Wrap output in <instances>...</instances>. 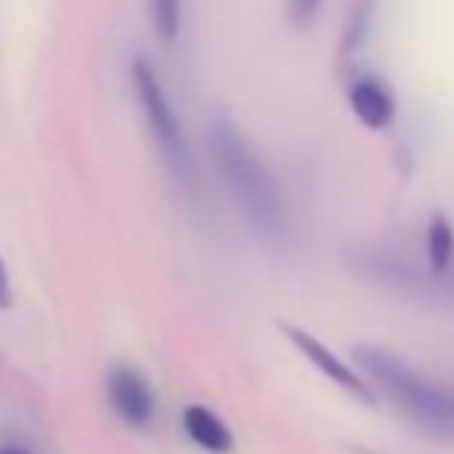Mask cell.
Masks as SVG:
<instances>
[{"mask_svg":"<svg viewBox=\"0 0 454 454\" xmlns=\"http://www.w3.org/2000/svg\"><path fill=\"white\" fill-rule=\"evenodd\" d=\"M207 149L232 201L239 204L245 220L257 229V235H263L266 241H285L287 226H291L285 195L257 158V152L247 145L245 133L232 124V118L216 114L210 121Z\"/></svg>","mask_w":454,"mask_h":454,"instance_id":"6da1fadb","label":"cell"},{"mask_svg":"<svg viewBox=\"0 0 454 454\" xmlns=\"http://www.w3.org/2000/svg\"><path fill=\"white\" fill-rule=\"evenodd\" d=\"M353 356H356V362H359V368L368 374V380L377 383V387L383 389V395H389L408 418L418 420L433 436L454 439V393L451 389H445L442 383L427 380L424 374L411 371L405 362L383 353V349L359 347Z\"/></svg>","mask_w":454,"mask_h":454,"instance_id":"7a4b0ae2","label":"cell"},{"mask_svg":"<svg viewBox=\"0 0 454 454\" xmlns=\"http://www.w3.org/2000/svg\"><path fill=\"white\" fill-rule=\"evenodd\" d=\"M130 81L139 102V112L145 114V127H149L152 143H155L164 170L174 176V183L180 189L185 192L195 189V161H192L189 137H185L183 121L176 114L168 90H164L155 66L145 56H137L130 62Z\"/></svg>","mask_w":454,"mask_h":454,"instance_id":"3957f363","label":"cell"},{"mask_svg":"<svg viewBox=\"0 0 454 454\" xmlns=\"http://www.w3.org/2000/svg\"><path fill=\"white\" fill-rule=\"evenodd\" d=\"M106 395L112 411L133 430H145L155 420L158 399L149 377L133 364H112L106 377Z\"/></svg>","mask_w":454,"mask_h":454,"instance_id":"277c9868","label":"cell"},{"mask_svg":"<svg viewBox=\"0 0 454 454\" xmlns=\"http://www.w3.org/2000/svg\"><path fill=\"white\" fill-rule=\"evenodd\" d=\"M278 328H281V334H285L287 340H291L294 347H297L300 353L306 356V359H309L325 377H328V380H334L337 387L349 389V393L359 395L362 402H374V389L368 387V380L356 374V371L349 368V364L343 362V359H337V356L331 353V349L325 347L322 340H316L309 331L297 328V325H287V322H278Z\"/></svg>","mask_w":454,"mask_h":454,"instance_id":"5b68a950","label":"cell"},{"mask_svg":"<svg viewBox=\"0 0 454 454\" xmlns=\"http://www.w3.org/2000/svg\"><path fill=\"white\" fill-rule=\"evenodd\" d=\"M347 102L368 130H387L395 121L393 90L380 78H374V74H364V78L353 81L347 90Z\"/></svg>","mask_w":454,"mask_h":454,"instance_id":"8992f818","label":"cell"},{"mask_svg":"<svg viewBox=\"0 0 454 454\" xmlns=\"http://www.w3.org/2000/svg\"><path fill=\"white\" fill-rule=\"evenodd\" d=\"M183 430L198 449L207 454H229L235 449L232 430L223 424V418H216L210 408L204 405H189L183 411Z\"/></svg>","mask_w":454,"mask_h":454,"instance_id":"52a82bcc","label":"cell"},{"mask_svg":"<svg viewBox=\"0 0 454 454\" xmlns=\"http://www.w3.org/2000/svg\"><path fill=\"white\" fill-rule=\"evenodd\" d=\"M427 257L433 272H445L454 260V229L442 214H436L427 229Z\"/></svg>","mask_w":454,"mask_h":454,"instance_id":"ba28073f","label":"cell"},{"mask_svg":"<svg viewBox=\"0 0 454 454\" xmlns=\"http://www.w3.org/2000/svg\"><path fill=\"white\" fill-rule=\"evenodd\" d=\"M152 25L164 43H174L183 28V0H149Z\"/></svg>","mask_w":454,"mask_h":454,"instance_id":"9c48e42d","label":"cell"},{"mask_svg":"<svg viewBox=\"0 0 454 454\" xmlns=\"http://www.w3.org/2000/svg\"><path fill=\"white\" fill-rule=\"evenodd\" d=\"M318 6H322V0H287V19L294 25H303L316 16Z\"/></svg>","mask_w":454,"mask_h":454,"instance_id":"30bf717a","label":"cell"},{"mask_svg":"<svg viewBox=\"0 0 454 454\" xmlns=\"http://www.w3.org/2000/svg\"><path fill=\"white\" fill-rule=\"evenodd\" d=\"M12 300V291H10V272H6L4 260H0V309H6Z\"/></svg>","mask_w":454,"mask_h":454,"instance_id":"8fae6325","label":"cell"},{"mask_svg":"<svg viewBox=\"0 0 454 454\" xmlns=\"http://www.w3.org/2000/svg\"><path fill=\"white\" fill-rule=\"evenodd\" d=\"M0 454H28V451H22V449H0Z\"/></svg>","mask_w":454,"mask_h":454,"instance_id":"7c38bea8","label":"cell"}]
</instances>
